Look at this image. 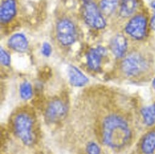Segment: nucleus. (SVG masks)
<instances>
[{"instance_id":"obj_1","label":"nucleus","mask_w":155,"mask_h":154,"mask_svg":"<svg viewBox=\"0 0 155 154\" xmlns=\"http://www.w3.org/2000/svg\"><path fill=\"white\" fill-rule=\"evenodd\" d=\"M102 130L104 143L112 148L124 146L131 136L130 129L126 121L116 115L105 118Z\"/></svg>"},{"instance_id":"obj_2","label":"nucleus","mask_w":155,"mask_h":154,"mask_svg":"<svg viewBox=\"0 0 155 154\" xmlns=\"http://www.w3.org/2000/svg\"><path fill=\"white\" fill-rule=\"evenodd\" d=\"M32 120L26 114H20L15 118L14 127L15 132L22 142L30 146L34 142L32 133Z\"/></svg>"},{"instance_id":"obj_3","label":"nucleus","mask_w":155,"mask_h":154,"mask_svg":"<svg viewBox=\"0 0 155 154\" xmlns=\"http://www.w3.org/2000/svg\"><path fill=\"white\" fill-rule=\"evenodd\" d=\"M147 68L145 60L140 55L133 53L127 56L122 63V71L128 76H135Z\"/></svg>"},{"instance_id":"obj_4","label":"nucleus","mask_w":155,"mask_h":154,"mask_svg":"<svg viewBox=\"0 0 155 154\" xmlns=\"http://www.w3.org/2000/svg\"><path fill=\"white\" fill-rule=\"evenodd\" d=\"M83 15L86 23L93 28L101 29L106 26V21L101 15L96 5L93 3H87L85 5Z\"/></svg>"},{"instance_id":"obj_5","label":"nucleus","mask_w":155,"mask_h":154,"mask_svg":"<svg viewBox=\"0 0 155 154\" xmlns=\"http://www.w3.org/2000/svg\"><path fill=\"white\" fill-rule=\"evenodd\" d=\"M58 41L64 46L73 44L76 40V30L74 24L68 20L60 21L57 27Z\"/></svg>"},{"instance_id":"obj_6","label":"nucleus","mask_w":155,"mask_h":154,"mask_svg":"<svg viewBox=\"0 0 155 154\" xmlns=\"http://www.w3.org/2000/svg\"><path fill=\"white\" fill-rule=\"evenodd\" d=\"M125 30L127 33L136 39H142L146 34L147 20L142 15L133 18L127 24Z\"/></svg>"},{"instance_id":"obj_7","label":"nucleus","mask_w":155,"mask_h":154,"mask_svg":"<svg viewBox=\"0 0 155 154\" xmlns=\"http://www.w3.org/2000/svg\"><path fill=\"white\" fill-rule=\"evenodd\" d=\"M67 112L66 105L60 100H54L51 101L46 111V120L51 123H55L61 120Z\"/></svg>"},{"instance_id":"obj_8","label":"nucleus","mask_w":155,"mask_h":154,"mask_svg":"<svg viewBox=\"0 0 155 154\" xmlns=\"http://www.w3.org/2000/svg\"><path fill=\"white\" fill-rule=\"evenodd\" d=\"M106 50L102 47L91 49L87 54V63L90 68L94 70H97L101 66V58L105 54Z\"/></svg>"},{"instance_id":"obj_9","label":"nucleus","mask_w":155,"mask_h":154,"mask_svg":"<svg viewBox=\"0 0 155 154\" xmlns=\"http://www.w3.org/2000/svg\"><path fill=\"white\" fill-rule=\"evenodd\" d=\"M68 75L71 84L75 87H82L88 82V79L78 68L71 66L68 70Z\"/></svg>"},{"instance_id":"obj_10","label":"nucleus","mask_w":155,"mask_h":154,"mask_svg":"<svg viewBox=\"0 0 155 154\" xmlns=\"http://www.w3.org/2000/svg\"><path fill=\"white\" fill-rule=\"evenodd\" d=\"M16 14V3L15 0H5L1 7L0 17L3 23L11 20Z\"/></svg>"},{"instance_id":"obj_11","label":"nucleus","mask_w":155,"mask_h":154,"mask_svg":"<svg viewBox=\"0 0 155 154\" xmlns=\"http://www.w3.org/2000/svg\"><path fill=\"white\" fill-rule=\"evenodd\" d=\"M111 49L113 53L117 58L124 56L127 49V41L122 35H117L113 40L111 43Z\"/></svg>"},{"instance_id":"obj_12","label":"nucleus","mask_w":155,"mask_h":154,"mask_svg":"<svg viewBox=\"0 0 155 154\" xmlns=\"http://www.w3.org/2000/svg\"><path fill=\"white\" fill-rule=\"evenodd\" d=\"M9 45L14 50L19 52H23L28 49V42L23 34H16L11 37Z\"/></svg>"},{"instance_id":"obj_13","label":"nucleus","mask_w":155,"mask_h":154,"mask_svg":"<svg viewBox=\"0 0 155 154\" xmlns=\"http://www.w3.org/2000/svg\"><path fill=\"white\" fill-rule=\"evenodd\" d=\"M141 148L145 154H152L155 150V131L148 133L142 140Z\"/></svg>"},{"instance_id":"obj_14","label":"nucleus","mask_w":155,"mask_h":154,"mask_svg":"<svg viewBox=\"0 0 155 154\" xmlns=\"http://www.w3.org/2000/svg\"><path fill=\"white\" fill-rule=\"evenodd\" d=\"M136 7V0H122L120 15L123 17H128L134 12Z\"/></svg>"},{"instance_id":"obj_15","label":"nucleus","mask_w":155,"mask_h":154,"mask_svg":"<svg viewBox=\"0 0 155 154\" xmlns=\"http://www.w3.org/2000/svg\"><path fill=\"white\" fill-rule=\"evenodd\" d=\"M141 114L144 123L148 126H151L155 123V104L142 109Z\"/></svg>"},{"instance_id":"obj_16","label":"nucleus","mask_w":155,"mask_h":154,"mask_svg":"<svg viewBox=\"0 0 155 154\" xmlns=\"http://www.w3.org/2000/svg\"><path fill=\"white\" fill-rule=\"evenodd\" d=\"M118 0H102L101 7L105 15L111 14L116 8Z\"/></svg>"},{"instance_id":"obj_17","label":"nucleus","mask_w":155,"mask_h":154,"mask_svg":"<svg viewBox=\"0 0 155 154\" xmlns=\"http://www.w3.org/2000/svg\"><path fill=\"white\" fill-rule=\"evenodd\" d=\"M20 93L21 98L25 100H29L32 96V88L31 85L27 82H23L20 88Z\"/></svg>"},{"instance_id":"obj_18","label":"nucleus","mask_w":155,"mask_h":154,"mask_svg":"<svg viewBox=\"0 0 155 154\" xmlns=\"http://www.w3.org/2000/svg\"><path fill=\"white\" fill-rule=\"evenodd\" d=\"M87 154H100L101 149L99 146L94 142H90L87 147Z\"/></svg>"},{"instance_id":"obj_19","label":"nucleus","mask_w":155,"mask_h":154,"mask_svg":"<svg viewBox=\"0 0 155 154\" xmlns=\"http://www.w3.org/2000/svg\"><path fill=\"white\" fill-rule=\"evenodd\" d=\"M0 59H1V63L3 65L8 66L11 64V58L9 55L2 48L0 52Z\"/></svg>"},{"instance_id":"obj_20","label":"nucleus","mask_w":155,"mask_h":154,"mask_svg":"<svg viewBox=\"0 0 155 154\" xmlns=\"http://www.w3.org/2000/svg\"><path fill=\"white\" fill-rule=\"evenodd\" d=\"M41 52L45 56H49L52 53L51 46L48 43H44L42 46Z\"/></svg>"},{"instance_id":"obj_21","label":"nucleus","mask_w":155,"mask_h":154,"mask_svg":"<svg viewBox=\"0 0 155 154\" xmlns=\"http://www.w3.org/2000/svg\"><path fill=\"white\" fill-rule=\"evenodd\" d=\"M150 26L151 27L155 30V15L152 17L151 20V23H150Z\"/></svg>"},{"instance_id":"obj_22","label":"nucleus","mask_w":155,"mask_h":154,"mask_svg":"<svg viewBox=\"0 0 155 154\" xmlns=\"http://www.w3.org/2000/svg\"><path fill=\"white\" fill-rule=\"evenodd\" d=\"M151 6L152 8L155 10V1H153V2L151 3Z\"/></svg>"},{"instance_id":"obj_23","label":"nucleus","mask_w":155,"mask_h":154,"mask_svg":"<svg viewBox=\"0 0 155 154\" xmlns=\"http://www.w3.org/2000/svg\"><path fill=\"white\" fill-rule=\"evenodd\" d=\"M153 88H154V89L155 90V79L153 81Z\"/></svg>"},{"instance_id":"obj_24","label":"nucleus","mask_w":155,"mask_h":154,"mask_svg":"<svg viewBox=\"0 0 155 154\" xmlns=\"http://www.w3.org/2000/svg\"><path fill=\"white\" fill-rule=\"evenodd\" d=\"M85 1H86V2H88V1H90V0H85Z\"/></svg>"}]
</instances>
